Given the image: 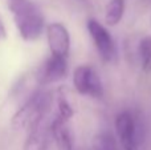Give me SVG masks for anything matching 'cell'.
<instances>
[{
	"instance_id": "cell-1",
	"label": "cell",
	"mask_w": 151,
	"mask_h": 150,
	"mask_svg": "<svg viewBox=\"0 0 151 150\" xmlns=\"http://www.w3.org/2000/svg\"><path fill=\"white\" fill-rule=\"evenodd\" d=\"M15 28L25 43H33L45 31V17L40 7L32 0H7Z\"/></svg>"
},
{
	"instance_id": "cell-2",
	"label": "cell",
	"mask_w": 151,
	"mask_h": 150,
	"mask_svg": "<svg viewBox=\"0 0 151 150\" xmlns=\"http://www.w3.org/2000/svg\"><path fill=\"white\" fill-rule=\"evenodd\" d=\"M52 104V96L45 90H36L28 100L12 114L9 125L13 130H29L45 118L48 109Z\"/></svg>"
},
{
	"instance_id": "cell-3",
	"label": "cell",
	"mask_w": 151,
	"mask_h": 150,
	"mask_svg": "<svg viewBox=\"0 0 151 150\" xmlns=\"http://www.w3.org/2000/svg\"><path fill=\"white\" fill-rule=\"evenodd\" d=\"M73 87L77 93L93 98H102L104 87L101 77L90 65H78L73 71Z\"/></svg>"
},
{
	"instance_id": "cell-4",
	"label": "cell",
	"mask_w": 151,
	"mask_h": 150,
	"mask_svg": "<svg viewBox=\"0 0 151 150\" xmlns=\"http://www.w3.org/2000/svg\"><path fill=\"white\" fill-rule=\"evenodd\" d=\"M86 28H88V32L93 40V44L99 57L105 63H111L117 55V49H115V43L109 31L96 19H89L86 21Z\"/></svg>"
},
{
	"instance_id": "cell-5",
	"label": "cell",
	"mask_w": 151,
	"mask_h": 150,
	"mask_svg": "<svg viewBox=\"0 0 151 150\" xmlns=\"http://www.w3.org/2000/svg\"><path fill=\"white\" fill-rule=\"evenodd\" d=\"M115 132L123 150H137L138 148V126L133 113L123 110L115 117Z\"/></svg>"
},
{
	"instance_id": "cell-6",
	"label": "cell",
	"mask_w": 151,
	"mask_h": 150,
	"mask_svg": "<svg viewBox=\"0 0 151 150\" xmlns=\"http://www.w3.org/2000/svg\"><path fill=\"white\" fill-rule=\"evenodd\" d=\"M45 35L50 55L68 58L70 52V35L68 28L60 21H53L45 27Z\"/></svg>"
},
{
	"instance_id": "cell-7",
	"label": "cell",
	"mask_w": 151,
	"mask_h": 150,
	"mask_svg": "<svg viewBox=\"0 0 151 150\" xmlns=\"http://www.w3.org/2000/svg\"><path fill=\"white\" fill-rule=\"evenodd\" d=\"M68 74V61L65 57L50 55L40 66L36 74L39 85L45 87L64 80Z\"/></svg>"
},
{
	"instance_id": "cell-8",
	"label": "cell",
	"mask_w": 151,
	"mask_h": 150,
	"mask_svg": "<svg viewBox=\"0 0 151 150\" xmlns=\"http://www.w3.org/2000/svg\"><path fill=\"white\" fill-rule=\"evenodd\" d=\"M44 120L28 130V136H27L25 141H24L23 150H47L48 149L49 138L52 136H50L49 125L44 124Z\"/></svg>"
},
{
	"instance_id": "cell-9",
	"label": "cell",
	"mask_w": 151,
	"mask_h": 150,
	"mask_svg": "<svg viewBox=\"0 0 151 150\" xmlns=\"http://www.w3.org/2000/svg\"><path fill=\"white\" fill-rule=\"evenodd\" d=\"M49 129L58 150H73V136L68 126V121L56 116L49 124Z\"/></svg>"
},
{
	"instance_id": "cell-10",
	"label": "cell",
	"mask_w": 151,
	"mask_h": 150,
	"mask_svg": "<svg viewBox=\"0 0 151 150\" xmlns=\"http://www.w3.org/2000/svg\"><path fill=\"white\" fill-rule=\"evenodd\" d=\"M125 0H110L105 8V21L107 25L115 27L118 23H121L125 15Z\"/></svg>"
},
{
	"instance_id": "cell-11",
	"label": "cell",
	"mask_w": 151,
	"mask_h": 150,
	"mask_svg": "<svg viewBox=\"0 0 151 150\" xmlns=\"http://www.w3.org/2000/svg\"><path fill=\"white\" fill-rule=\"evenodd\" d=\"M138 53L141 57L142 69L146 73H151V36H145L139 41Z\"/></svg>"
},
{
	"instance_id": "cell-12",
	"label": "cell",
	"mask_w": 151,
	"mask_h": 150,
	"mask_svg": "<svg viewBox=\"0 0 151 150\" xmlns=\"http://www.w3.org/2000/svg\"><path fill=\"white\" fill-rule=\"evenodd\" d=\"M93 150H117V145L113 136L107 132H101L93 138Z\"/></svg>"
},
{
	"instance_id": "cell-13",
	"label": "cell",
	"mask_w": 151,
	"mask_h": 150,
	"mask_svg": "<svg viewBox=\"0 0 151 150\" xmlns=\"http://www.w3.org/2000/svg\"><path fill=\"white\" fill-rule=\"evenodd\" d=\"M56 116L61 117L65 121H69L72 117L74 116V110L72 108V104L69 102V100L66 98V96L64 93H58L57 96V114Z\"/></svg>"
},
{
	"instance_id": "cell-14",
	"label": "cell",
	"mask_w": 151,
	"mask_h": 150,
	"mask_svg": "<svg viewBox=\"0 0 151 150\" xmlns=\"http://www.w3.org/2000/svg\"><path fill=\"white\" fill-rule=\"evenodd\" d=\"M8 36V32H7V27H5L4 21H3V19L0 17V43L4 41L5 39H7Z\"/></svg>"
}]
</instances>
